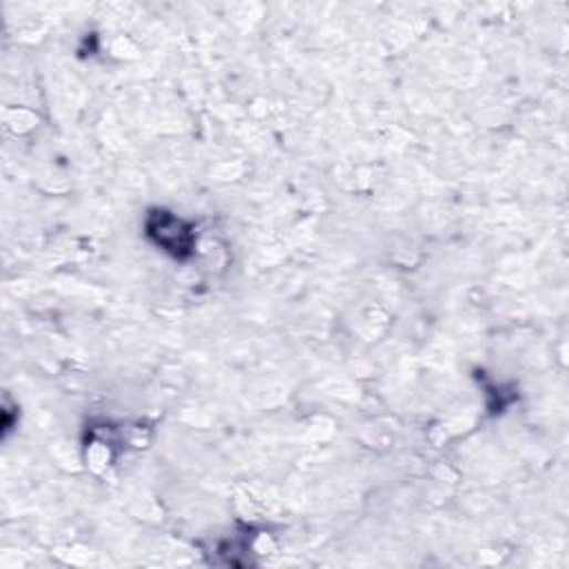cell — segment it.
<instances>
[{
    "instance_id": "cell-1",
    "label": "cell",
    "mask_w": 569,
    "mask_h": 569,
    "mask_svg": "<svg viewBox=\"0 0 569 569\" xmlns=\"http://www.w3.org/2000/svg\"><path fill=\"white\" fill-rule=\"evenodd\" d=\"M149 238L169 251L176 258H185L192 254L194 247V231L180 218L172 216L169 211H154L147 220Z\"/></svg>"
}]
</instances>
